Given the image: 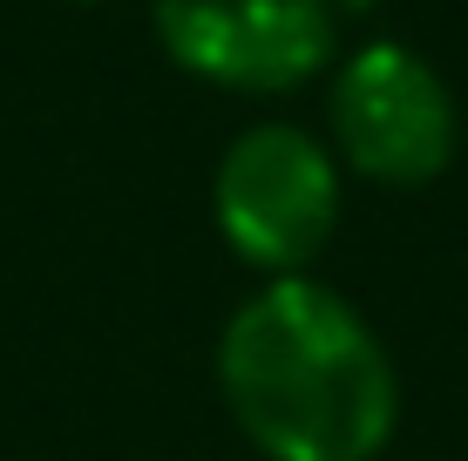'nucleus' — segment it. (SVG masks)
<instances>
[{
    "mask_svg": "<svg viewBox=\"0 0 468 461\" xmlns=\"http://www.w3.org/2000/svg\"><path fill=\"white\" fill-rule=\"evenodd\" d=\"M218 393L265 461H380L400 380L380 332L319 278H265L224 320Z\"/></svg>",
    "mask_w": 468,
    "mask_h": 461,
    "instance_id": "obj_1",
    "label": "nucleus"
},
{
    "mask_svg": "<svg viewBox=\"0 0 468 461\" xmlns=\"http://www.w3.org/2000/svg\"><path fill=\"white\" fill-rule=\"evenodd\" d=\"M211 217L251 272L299 278L340 225V163L299 122H258L218 156Z\"/></svg>",
    "mask_w": 468,
    "mask_h": 461,
    "instance_id": "obj_2",
    "label": "nucleus"
},
{
    "mask_svg": "<svg viewBox=\"0 0 468 461\" xmlns=\"http://www.w3.org/2000/svg\"><path fill=\"white\" fill-rule=\"evenodd\" d=\"M326 122L353 177L387 190L434 183L455 163V136H462L448 82L434 75V61H421L400 41H367L340 61Z\"/></svg>",
    "mask_w": 468,
    "mask_h": 461,
    "instance_id": "obj_3",
    "label": "nucleus"
},
{
    "mask_svg": "<svg viewBox=\"0 0 468 461\" xmlns=\"http://www.w3.org/2000/svg\"><path fill=\"white\" fill-rule=\"evenodd\" d=\"M156 41L197 82L285 95L333 61V7L326 0H156Z\"/></svg>",
    "mask_w": 468,
    "mask_h": 461,
    "instance_id": "obj_4",
    "label": "nucleus"
},
{
    "mask_svg": "<svg viewBox=\"0 0 468 461\" xmlns=\"http://www.w3.org/2000/svg\"><path fill=\"white\" fill-rule=\"evenodd\" d=\"M82 7H95V0H82Z\"/></svg>",
    "mask_w": 468,
    "mask_h": 461,
    "instance_id": "obj_5",
    "label": "nucleus"
}]
</instances>
